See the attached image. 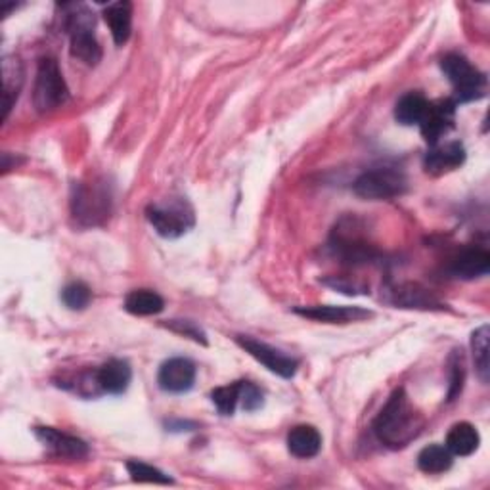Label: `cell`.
<instances>
[{
	"mask_svg": "<svg viewBox=\"0 0 490 490\" xmlns=\"http://www.w3.org/2000/svg\"><path fill=\"white\" fill-rule=\"evenodd\" d=\"M466 162V150L460 142H448L445 146H431V152L425 155V171L430 175H442L460 167Z\"/></svg>",
	"mask_w": 490,
	"mask_h": 490,
	"instance_id": "cell-16",
	"label": "cell"
},
{
	"mask_svg": "<svg viewBox=\"0 0 490 490\" xmlns=\"http://www.w3.org/2000/svg\"><path fill=\"white\" fill-rule=\"evenodd\" d=\"M196 374V365L190 358H169L162 365L160 374H157V385L165 393L182 394L194 387Z\"/></svg>",
	"mask_w": 490,
	"mask_h": 490,
	"instance_id": "cell-10",
	"label": "cell"
},
{
	"mask_svg": "<svg viewBox=\"0 0 490 490\" xmlns=\"http://www.w3.org/2000/svg\"><path fill=\"white\" fill-rule=\"evenodd\" d=\"M456 102L452 98L430 102L428 114L420 123L421 134L430 146H437L442 134H447L456 121Z\"/></svg>",
	"mask_w": 490,
	"mask_h": 490,
	"instance_id": "cell-11",
	"label": "cell"
},
{
	"mask_svg": "<svg viewBox=\"0 0 490 490\" xmlns=\"http://www.w3.org/2000/svg\"><path fill=\"white\" fill-rule=\"evenodd\" d=\"M211 401L217 406L220 416H234L240 404V382H234L225 387H217L211 393Z\"/></svg>",
	"mask_w": 490,
	"mask_h": 490,
	"instance_id": "cell-25",
	"label": "cell"
},
{
	"mask_svg": "<svg viewBox=\"0 0 490 490\" xmlns=\"http://www.w3.org/2000/svg\"><path fill=\"white\" fill-rule=\"evenodd\" d=\"M406 186L408 180L402 171L394 167H377L362 172L353 184V192L362 199L379 201L402 196L406 192Z\"/></svg>",
	"mask_w": 490,
	"mask_h": 490,
	"instance_id": "cell-6",
	"label": "cell"
},
{
	"mask_svg": "<svg viewBox=\"0 0 490 490\" xmlns=\"http://www.w3.org/2000/svg\"><path fill=\"white\" fill-rule=\"evenodd\" d=\"M163 309V297L152 290H136L125 297V310L134 316H153L160 314Z\"/></svg>",
	"mask_w": 490,
	"mask_h": 490,
	"instance_id": "cell-22",
	"label": "cell"
},
{
	"mask_svg": "<svg viewBox=\"0 0 490 490\" xmlns=\"http://www.w3.org/2000/svg\"><path fill=\"white\" fill-rule=\"evenodd\" d=\"M73 12L66 14V29L71 39L69 52L75 60L87 63V66H97L102 60V46L94 37V14H90L85 6L71 5Z\"/></svg>",
	"mask_w": 490,
	"mask_h": 490,
	"instance_id": "cell-2",
	"label": "cell"
},
{
	"mask_svg": "<svg viewBox=\"0 0 490 490\" xmlns=\"http://www.w3.org/2000/svg\"><path fill=\"white\" fill-rule=\"evenodd\" d=\"M71 211L79 225L98 227L112 213V194L104 182H81L73 190Z\"/></svg>",
	"mask_w": 490,
	"mask_h": 490,
	"instance_id": "cell-3",
	"label": "cell"
},
{
	"mask_svg": "<svg viewBox=\"0 0 490 490\" xmlns=\"http://www.w3.org/2000/svg\"><path fill=\"white\" fill-rule=\"evenodd\" d=\"M488 336L490 329L486 324H483L479 329L473 331L471 336V349H473V360H476V368L483 384H488Z\"/></svg>",
	"mask_w": 490,
	"mask_h": 490,
	"instance_id": "cell-24",
	"label": "cell"
},
{
	"mask_svg": "<svg viewBox=\"0 0 490 490\" xmlns=\"http://www.w3.org/2000/svg\"><path fill=\"white\" fill-rule=\"evenodd\" d=\"M288 450L291 456L309 460L322 450V435L312 425H295L288 433Z\"/></svg>",
	"mask_w": 490,
	"mask_h": 490,
	"instance_id": "cell-18",
	"label": "cell"
},
{
	"mask_svg": "<svg viewBox=\"0 0 490 490\" xmlns=\"http://www.w3.org/2000/svg\"><path fill=\"white\" fill-rule=\"evenodd\" d=\"M61 301L71 310H85L92 301V291L83 282H73L63 288Z\"/></svg>",
	"mask_w": 490,
	"mask_h": 490,
	"instance_id": "cell-27",
	"label": "cell"
},
{
	"mask_svg": "<svg viewBox=\"0 0 490 490\" xmlns=\"http://www.w3.org/2000/svg\"><path fill=\"white\" fill-rule=\"evenodd\" d=\"M466 382V365L462 351H454L450 358V389H448V401H454L458 394L462 393Z\"/></svg>",
	"mask_w": 490,
	"mask_h": 490,
	"instance_id": "cell-28",
	"label": "cell"
},
{
	"mask_svg": "<svg viewBox=\"0 0 490 490\" xmlns=\"http://www.w3.org/2000/svg\"><path fill=\"white\" fill-rule=\"evenodd\" d=\"M440 68L454 87V102L466 104L479 100L485 94L486 77L471 66L467 58L460 54H448L442 58Z\"/></svg>",
	"mask_w": 490,
	"mask_h": 490,
	"instance_id": "cell-5",
	"label": "cell"
},
{
	"mask_svg": "<svg viewBox=\"0 0 490 490\" xmlns=\"http://www.w3.org/2000/svg\"><path fill=\"white\" fill-rule=\"evenodd\" d=\"M295 312L305 319L324 322V324H351L372 319V312L362 307H334V305H316V307H295Z\"/></svg>",
	"mask_w": 490,
	"mask_h": 490,
	"instance_id": "cell-13",
	"label": "cell"
},
{
	"mask_svg": "<svg viewBox=\"0 0 490 490\" xmlns=\"http://www.w3.org/2000/svg\"><path fill=\"white\" fill-rule=\"evenodd\" d=\"M240 404L245 412H255V410L263 408L264 394L255 384L240 382Z\"/></svg>",
	"mask_w": 490,
	"mask_h": 490,
	"instance_id": "cell-29",
	"label": "cell"
},
{
	"mask_svg": "<svg viewBox=\"0 0 490 490\" xmlns=\"http://www.w3.org/2000/svg\"><path fill=\"white\" fill-rule=\"evenodd\" d=\"M104 20L112 31V37L117 46H123L131 39L133 31V3L129 0H119V3L107 5L104 10Z\"/></svg>",
	"mask_w": 490,
	"mask_h": 490,
	"instance_id": "cell-19",
	"label": "cell"
},
{
	"mask_svg": "<svg viewBox=\"0 0 490 490\" xmlns=\"http://www.w3.org/2000/svg\"><path fill=\"white\" fill-rule=\"evenodd\" d=\"M387 301L401 309L440 310L442 307H445L431 291L421 288L420 283H401V286L391 288Z\"/></svg>",
	"mask_w": 490,
	"mask_h": 490,
	"instance_id": "cell-14",
	"label": "cell"
},
{
	"mask_svg": "<svg viewBox=\"0 0 490 490\" xmlns=\"http://www.w3.org/2000/svg\"><path fill=\"white\" fill-rule=\"evenodd\" d=\"M126 471H129V476L133 477V481L138 483H153V485H172V479L162 469H157L150 464L138 462V460H131L126 462Z\"/></svg>",
	"mask_w": 490,
	"mask_h": 490,
	"instance_id": "cell-26",
	"label": "cell"
},
{
	"mask_svg": "<svg viewBox=\"0 0 490 490\" xmlns=\"http://www.w3.org/2000/svg\"><path fill=\"white\" fill-rule=\"evenodd\" d=\"M97 375H98V384H100L102 393L123 394L131 385L133 370H131L129 362L114 358V360L106 362L100 370H97Z\"/></svg>",
	"mask_w": 490,
	"mask_h": 490,
	"instance_id": "cell-17",
	"label": "cell"
},
{
	"mask_svg": "<svg viewBox=\"0 0 490 490\" xmlns=\"http://www.w3.org/2000/svg\"><path fill=\"white\" fill-rule=\"evenodd\" d=\"M488 271H490V255L486 249H481V247H471V249L462 251L450 264V274L460 280H476V278L486 276Z\"/></svg>",
	"mask_w": 490,
	"mask_h": 490,
	"instance_id": "cell-15",
	"label": "cell"
},
{
	"mask_svg": "<svg viewBox=\"0 0 490 490\" xmlns=\"http://www.w3.org/2000/svg\"><path fill=\"white\" fill-rule=\"evenodd\" d=\"M236 343H238L247 355H251L257 362H261V365L271 370L273 374L283 379H291L297 374L299 362L288 355L280 353L278 349H274V347L253 337H247V336H238L236 337Z\"/></svg>",
	"mask_w": 490,
	"mask_h": 490,
	"instance_id": "cell-8",
	"label": "cell"
},
{
	"mask_svg": "<svg viewBox=\"0 0 490 490\" xmlns=\"http://www.w3.org/2000/svg\"><path fill=\"white\" fill-rule=\"evenodd\" d=\"M146 217L153 230L167 240H177L194 227V213L186 203L150 205Z\"/></svg>",
	"mask_w": 490,
	"mask_h": 490,
	"instance_id": "cell-7",
	"label": "cell"
},
{
	"mask_svg": "<svg viewBox=\"0 0 490 490\" xmlns=\"http://www.w3.org/2000/svg\"><path fill=\"white\" fill-rule=\"evenodd\" d=\"M37 439L58 458H69V460H83L88 456V445L79 437L58 431L54 428H37Z\"/></svg>",
	"mask_w": 490,
	"mask_h": 490,
	"instance_id": "cell-12",
	"label": "cell"
},
{
	"mask_svg": "<svg viewBox=\"0 0 490 490\" xmlns=\"http://www.w3.org/2000/svg\"><path fill=\"white\" fill-rule=\"evenodd\" d=\"M481 445V435L473 428L471 423L462 421L452 425V430L447 435V448L452 452V456H471Z\"/></svg>",
	"mask_w": 490,
	"mask_h": 490,
	"instance_id": "cell-20",
	"label": "cell"
},
{
	"mask_svg": "<svg viewBox=\"0 0 490 490\" xmlns=\"http://www.w3.org/2000/svg\"><path fill=\"white\" fill-rule=\"evenodd\" d=\"M69 98V88L66 85L58 61L54 58H42L37 68L35 87H33V104L37 112L49 114L63 106Z\"/></svg>",
	"mask_w": 490,
	"mask_h": 490,
	"instance_id": "cell-4",
	"label": "cell"
},
{
	"mask_svg": "<svg viewBox=\"0 0 490 490\" xmlns=\"http://www.w3.org/2000/svg\"><path fill=\"white\" fill-rule=\"evenodd\" d=\"M169 329L177 331V334H182L186 337H192L194 341L198 343H208V339H205V334L203 331L194 324V322H188V320H171L165 324Z\"/></svg>",
	"mask_w": 490,
	"mask_h": 490,
	"instance_id": "cell-30",
	"label": "cell"
},
{
	"mask_svg": "<svg viewBox=\"0 0 490 490\" xmlns=\"http://www.w3.org/2000/svg\"><path fill=\"white\" fill-rule=\"evenodd\" d=\"M329 249L331 253H334L336 259L351 266L375 263V259L379 257L374 245L362 240L356 232H353V228H345V230L336 228Z\"/></svg>",
	"mask_w": 490,
	"mask_h": 490,
	"instance_id": "cell-9",
	"label": "cell"
},
{
	"mask_svg": "<svg viewBox=\"0 0 490 490\" xmlns=\"http://www.w3.org/2000/svg\"><path fill=\"white\" fill-rule=\"evenodd\" d=\"M454 456L452 452L442 445H430L425 447L418 456V467L428 473V476H439L452 467Z\"/></svg>",
	"mask_w": 490,
	"mask_h": 490,
	"instance_id": "cell-23",
	"label": "cell"
},
{
	"mask_svg": "<svg viewBox=\"0 0 490 490\" xmlns=\"http://www.w3.org/2000/svg\"><path fill=\"white\" fill-rule=\"evenodd\" d=\"M430 102L420 92H408L397 102V107H394V119H397L404 126H412L420 125L428 114Z\"/></svg>",
	"mask_w": 490,
	"mask_h": 490,
	"instance_id": "cell-21",
	"label": "cell"
},
{
	"mask_svg": "<svg viewBox=\"0 0 490 490\" xmlns=\"http://www.w3.org/2000/svg\"><path fill=\"white\" fill-rule=\"evenodd\" d=\"M425 428V418L410 401L406 391L401 387L394 391L387 404L382 408L374 421V433L382 445L399 450L406 448L410 442L416 440Z\"/></svg>",
	"mask_w": 490,
	"mask_h": 490,
	"instance_id": "cell-1",
	"label": "cell"
}]
</instances>
